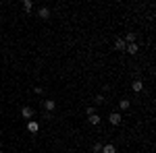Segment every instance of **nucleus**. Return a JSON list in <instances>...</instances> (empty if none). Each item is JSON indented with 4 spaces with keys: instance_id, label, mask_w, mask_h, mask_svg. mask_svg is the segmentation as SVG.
<instances>
[{
    "instance_id": "1",
    "label": "nucleus",
    "mask_w": 156,
    "mask_h": 153,
    "mask_svg": "<svg viewBox=\"0 0 156 153\" xmlns=\"http://www.w3.org/2000/svg\"><path fill=\"white\" fill-rule=\"evenodd\" d=\"M21 116L29 122V120H31V116H34V110H31V108H27V106H23V108H21Z\"/></svg>"
},
{
    "instance_id": "2",
    "label": "nucleus",
    "mask_w": 156,
    "mask_h": 153,
    "mask_svg": "<svg viewBox=\"0 0 156 153\" xmlns=\"http://www.w3.org/2000/svg\"><path fill=\"white\" fill-rule=\"evenodd\" d=\"M108 120H110V124H113V126H119V124H121V114L115 112V114L108 116Z\"/></svg>"
},
{
    "instance_id": "3",
    "label": "nucleus",
    "mask_w": 156,
    "mask_h": 153,
    "mask_svg": "<svg viewBox=\"0 0 156 153\" xmlns=\"http://www.w3.org/2000/svg\"><path fill=\"white\" fill-rule=\"evenodd\" d=\"M131 89H133L135 93H140V91H144V83H142L140 79H135V81H133V85H131Z\"/></svg>"
},
{
    "instance_id": "4",
    "label": "nucleus",
    "mask_w": 156,
    "mask_h": 153,
    "mask_svg": "<svg viewBox=\"0 0 156 153\" xmlns=\"http://www.w3.org/2000/svg\"><path fill=\"white\" fill-rule=\"evenodd\" d=\"M44 108H46V112H52L56 108V102L54 99H44Z\"/></svg>"
},
{
    "instance_id": "5",
    "label": "nucleus",
    "mask_w": 156,
    "mask_h": 153,
    "mask_svg": "<svg viewBox=\"0 0 156 153\" xmlns=\"http://www.w3.org/2000/svg\"><path fill=\"white\" fill-rule=\"evenodd\" d=\"M27 130H29V132H38L40 124H38V122H34V120H29V122H27Z\"/></svg>"
},
{
    "instance_id": "6",
    "label": "nucleus",
    "mask_w": 156,
    "mask_h": 153,
    "mask_svg": "<svg viewBox=\"0 0 156 153\" xmlns=\"http://www.w3.org/2000/svg\"><path fill=\"white\" fill-rule=\"evenodd\" d=\"M102 153H117V147H115L113 143H108V145H102Z\"/></svg>"
},
{
    "instance_id": "7",
    "label": "nucleus",
    "mask_w": 156,
    "mask_h": 153,
    "mask_svg": "<svg viewBox=\"0 0 156 153\" xmlns=\"http://www.w3.org/2000/svg\"><path fill=\"white\" fill-rule=\"evenodd\" d=\"M38 15L42 17V19H48V17H50V8L42 6V8H38Z\"/></svg>"
},
{
    "instance_id": "8",
    "label": "nucleus",
    "mask_w": 156,
    "mask_h": 153,
    "mask_svg": "<svg viewBox=\"0 0 156 153\" xmlns=\"http://www.w3.org/2000/svg\"><path fill=\"white\" fill-rule=\"evenodd\" d=\"M125 50H127L129 54H137V50H140V48H137V43H127V46H125Z\"/></svg>"
},
{
    "instance_id": "9",
    "label": "nucleus",
    "mask_w": 156,
    "mask_h": 153,
    "mask_svg": "<svg viewBox=\"0 0 156 153\" xmlns=\"http://www.w3.org/2000/svg\"><path fill=\"white\" fill-rule=\"evenodd\" d=\"M87 120H90V124H94V126H96V124H100V116H98V114L87 116Z\"/></svg>"
},
{
    "instance_id": "10",
    "label": "nucleus",
    "mask_w": 156,
    "mask_h": 153,
    "mask_svg": "<svg viewBox=\"0 0 156 153\" xmlns=\"http://www.w3.org/2000/svg\"><path fill=\"white\" fill-rule=\"evenodd\" d=\"M123 41H125V43H135V33H127Z\"/></svg>"
},
{
    "instance_id": "11",
    "label": "nucleus",
    "mask_w": 156,
    "mask_h": 153,
    "mask_svg": "<svg viewBox=\"0 0 156 153\" xmlns=\"http://www.w3.org/2000/svg\"><path fill=\"white\" fill-rule=\"evenodd\" d=\"M125 46H127V43H125V41H123L121 38L115 41V50H125Z\"/></svg>"
},
{
    "instance_id": "12",
    "label": "nucleus",
    "mask_w": 156,
    "mask_h": 153,
    "mask_svg": "<svg viewBox=\"0 0 156 153\" xmlns=\"http://www.w3.org/2000/svg\"><path fill=\"white\" fill-rule=\"evenodd\" d=\"M129 106H131V102H129V99H121V104H119V108H121V110H127Z\"/></svg>"
},
{
    "instance_id": "13",
    "label": "nucleus",
    "mask_w": 156,
    "mask_h": 153,
    "mask_svg": "<svg viewBox=\"0 0 156 153\" xmlns=\"http://www.w3.org/2000/svg\"><path fill=\"white\" fill-rule=\"evenodd\" d=\"M94 153H102V143H94Z\"/></svg>"
},
{
    "instance_id": "14",
    "label": "nucleus",
    "mask_w": 156,
    "mask_h": 153,
    "mask_svg": "<svg viewBox=\"0 0 156 153\" xmlns=\"http://www.w3.org/2000/svg\"><path fill=\"white\" fill-rule=\"evenodd\" d=\"M23 8H25V10H27V13H29V10H31V8H34V4H31V2H29V0H25V2H23Z\"/></svg>"
},
{
    "instance_id": "15",
    "label": "nucleus",
    "mask_w": 156,
    "mask_h": 153,
    "mask_svg": "<svg viewBox=\"0 0 156 153\" xmlns=\"http://www.w3.org/2000/svg\"><path fill=\"white\" fill-rule=\"evenodd\" d=\"M96 104H104V95H96Z\"/></svg>"
},
{
    "instance_id": "16",
    "label": "nucleus",
    "mask_w": 156,
    "mask_h": 153,
    "mask_svg": "<svg viewBox=\"0 0 156 153\" xmlns=\"http://www.w3.org/2000/svg\"><path fill=\"white\" fill-rule=\"evenodd\" d=\"M0 153H4V151H0Z\"/></svg>"
}]
</instances>
